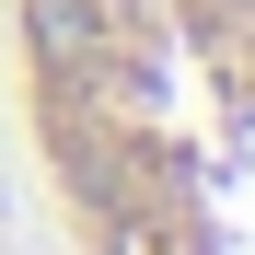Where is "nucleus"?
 Listing matches in <instances>:
<instances>
[{
	"mask_svg": "<svg viewBox=\"0 0 255 255\" xmlns=\"http://www.w3.org/2000/svg\"><path fill=\"white\" fill-rule=\"evenodd\" d=\"M0 116L70 255H255V0H0Z\"/></svg>",
	"mask_w": 255,
	"mask_h": 255,
	"instance_id": "f257e3e1",
	"label": "nucleus"
},
{
	"mask_svg": "<svg viewBox=\"0 0 255 255\" xmlns=\"http://www.w3.org/2000/svg\"><path fill=\"white\" fill-rule=\"evenodd\" d=\"M0 244H12V116H0Z\"/></svg>",
	"mask_w": 255,
	"mask_h": 255,
	"instance_id": "f03ea898",
	"label": "nucleus"
}]
</instances>
